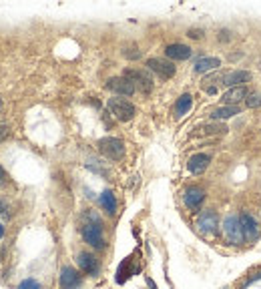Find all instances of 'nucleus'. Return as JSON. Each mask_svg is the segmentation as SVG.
<instances>
[{"label": "nucleus", "mask_w": 261, "mask_h": 289, "mask_svg": "<svg viewBox=\"0 0 261 289\" xmlns=\"http://www.w3.org/2000/svg\"><path fill=\"white\" fill-rule=\"evenodd\" d=\"M83 239L92 247V249H102L104 247V233H102V221L96 213L88 211L85 213V223L81 227Z\"/></svg>", "instance_id": "nucleus-1"}, {"label": "nucleus", "mask_w": 261, "mask_h": 289, "mask_svg": "<svg viewBox=\"0 0 261 289\" xmlns=\"http://www.w3.org/2000/svg\"><path fill=\"white\" fill-rule=\"evenodd\" d=\"M96 147H98V153L102 157H107L111 161H119L125 155V143L121 139H117V137H104V139H100L96 143Z\"/></svg>", "instance_id": "nucleus-2"}, {"label": "nucleus", "mask_w": 261, "mask_h": 289, "mask_svg": "<svg viewBox=\"0 0 261 289\" xmlns=\"http://www.w3.org/2000/svg\"><path fill=\"white\" fill-rule=\"evenodd\" d=\"M223 237L231 245H241L243 243L245 235H243V227H241L239 217H235V215L225 217V221H223Z\"/></svg>", "instance_id": "nucleus-3"}, {"label": "nucleus", "mask_w": 261, "mask_h": 289, "mask_svg": "<svg viewBox=\"0 0 261 289\" xmlns=\"http://www.w3.org/2000/svg\"><path fill=\"white\" fill-rule=\"evenodd\" d=\"M107 107H109L111 115H113L117 121H123V123L131 121V119L137 115L135 105H131V103H129V101H125V99H119V96H117V99H109Z\"/></svg>", "instance_id": "nucleus-4"}, {"label": "nucleus", "mask_w": 261, "mask_h": 289, "mask_svg": "<svg viewBox=\"0 0 261 289\" xmlns=\"http://www.w3.org/2000/svg\"><path fill=\"white\" fill-rule=\"evenodd\" d=\"M123 76H127V78L135 84V88H139V90L145 92V94L153 90V78H151V74H149L147 71H141V69H129V71H125Z\"/></svg>", "instance_id": "nucleus-5"}, {"label": "nucleus", "mask_w": 261, "mask_h": 289, "mask_svg": "<svg viewBox=\"0 0 261 289\" xmlns=\"http://www.w3.org/2000/svg\"><path fill=\"white\" fill-rule=\"evenodd\" d=\"M197 229L199 233L203 235H215L217 229H219V217L215 211H203L199 217H197Z\"/></svg>", "instance_id": "nucleus-6"}, {"label": "nucleus", "mask_w": 261, "mask_h": 289, "mask_svg": "<svg viewBox=\"0 0 261 289\" xmlns=\"http://www.w3.org/2000/svg\"><path fill=\"white\" fill-rule=\"evenodd\" d=\"M147 67H149V71L157 72L161 78H171V76H175V71H177L175 65L171 61H165V59H149Z\"/></svg>", "instance_id": "nucleus-7"}, {"label": "nucleus", "mask_w": 261, "mask_h": 289, "mask_svg": "<svg viewBox=\"0 0 261 289\" xmlns=\"http://www.w3.org/2000/svg\"><path fill=\"white\" fill-rule=\"evenodd\" d=\"M107 88L117 92V94H125V96H131L137 90L135 84L127 76H113V78H109L107 80Z\"/></svg>", "instance_id": "nucleus-8"}, {"label": "nucleus", "mask_w": 261, "mask_h": 289, "mask_svg": "<svg viewBox=\"0 0 261 289\" xmlns=\"http://www.w3.org/2000/svg\"><path fill=\"white\" fill-rule=\"evenodd\" d=\"M251 80V72L249 71H229L225 74H221V84L235 88V86H243V82Z\"/></svg>", "instance_id": "nucleus-9"}, {"label": "nucleus", "mask_w": 261, "mask_h": 289, "mask_svg": "<svg viewBox=\"0 0 261 289\" xmlns=\"http://www.w3.org/2000/svg\"><path fill=\"white\" fill-rule=\"evenodd\" d=\"M203 199H205V191H203L201 187H195V185H193V187H187L185 193H183L185 205H187L189 209H193V211H197V209L201 207Z\"/></svg>", "instance_id": "nucleus-10"}, {"label": "nucleus", "mask_w": 261, "mask_h": 289, "mask_svg": "<svg viewBox=\"0 0 261 289\" xmlns=\"http://www.w3.org/2000/svg\"><path fill=\"white\" fill-rule=\"evenodd\" d=\"M241 221V227H243V235L247 241H255L259 237V225H257V219L251 215V213H241L239 217Z\"/></svg>", "instance_id": "nucleus-11"}, {"label": "nucleus", "mask_w": 261, "mask_h": 289, "mask_svg": "<svg viewBox=\"0 0 261 289\" xmlns=\"http://www.w3.org/2000/svg\"><path fill=\"white\" fill-rule=\"evenodd\" d=\"M81 285V275L75 267L65 265L61 271V289H77Z\"/></svg>", "instance_id": "nucleus-12"}, {"label": "nucleus", "mask_w": 261, "mask_h": 289, "mask_svg": "<svg viewBox=\"0 0 261 289\" xmlns=\"http://www.w3.org/2000/svg\"><path fill=\"white\" fill-rule=\"evenodd\" d=\"M77 263H79V267H81L87 275H98V259H96L94 255L83 251V253H79Z\"/></svg>", "instance_id": "nucleus-13"}, {"label": "nucleus", "mask_w": 261, "mask_h": 289, "mask_svg": "<svg viewBox=\"0 0 261 289\" xmlns=\"http://www.w3.org/2000/svg\"><path fill=\"white\" fill-rule=\"evenodd\" d=\"M209 163H211V157L205 155V153H197V155H193V157L187 161V169H189L193 175H201V173L209 167Z\"/></svg>", "instance_id": "nucleus-14"}, {"label": "nucleus", "mask_w": 261, "mask_h": 289, "mask_svg": "<svg viewBox=\"0 0 261 289\" xmlns=\"http://www.w3.org/2000/svg\"><path fill=\"white\" fill-rule=\"evenodd\" d=\"M165 55L171 61H187L191 57V48L185 46V44H169L165 48Z\"/></svg>", "instance_id": "nucleus-15"}, {"label": "nucleus", "mask_w": 261, "mask_h": 289, "mask_svg": "<svg viewBox=\"0 0 261 289\" xmlns=\"http://www.w3.org/2000/svg\"><path fill=\"white\" fill-rule=\"evenodd\" d=\"M245 96H247V88L245 86H235V88H229L225 94H223V103L229 107H237V103H241L243 99H245Z\"/></svg>", "instance_id": "nucleus-16"}, {"label": "nucleus", "mask_w": 261, "mask_h": 289, "mask_svg": "<svg viewBox=\"0 0 261 289\" xmlns=\"http://www.w3.org/2000/svg\"><path fill=\"white\" fill-rule=\"evenodd\" d=\"M219 67H221V61H219L217 57H203V59H199V61L195 63V72H197V74H205V72L215 71V69H219Z\"/></svg>", "instance_id": "nucleus-17"}, {"label": "nucleus", "mask_w": 261, "mask_h": 289, "mask_svg": "<svg viewBox=\"0 0 261 289\" xmlns=\"http://www.w3.org/2000/svg\"><path fill=\"white\" fill-rule=\"evenodd\" d=\"M100 207L107 211L109 215H115L117 213V199L113 195V191H102L100 193Z\"/></svg>", "instance_id": "nucleus-18"}, {"label": "nucleus", "mask_w": 261, "mask_h": 289, "mask_svg": "<svg viewBox=\"0 0 261 289\" xmlns=\"http://www.w3.org/2000/svg\"><path fill=\"white\" fill-rule=\"evenodd\" d=\"M241 113V109L239 107H219V109H215V111H211V119L213 121H225V119H231V117H235V115H239Z\"/></svg>", "instance_id": "nucleus-19"}, {"label": "nucleus", "mask_w": 261, "mask_h": 289, "mask_svg": "<svg viewBox=\"0 0 261 289\" xmlns=\"http://www.w3.org/2000/svg\"><path fill=\"white\" fill-rule=\"evenodd\" d=\"M191 107H193V96L191 94H183V96H179V101L175 103V115L183 117V115H187L191 111Z\"/></svg>", "instance_id": "nucleus-20"}, {"label": "nucleus", "mask_w": 261, "mask_h": 289, "mask_svg": "<svg viewBox=\"0 0 261 289\" xmlns=\"http://www.w3.org/2000/svg\"><path fill=\"white\" fill-rule=\"evenodd\" d=\"M199 133H203V135H221V133H225L227 129L223 127V125H203L201 129H197Z\"/></svg>", "instance_id": "nucleus-21"}, {"label": "nucleus", "mask_w": 261, "mask_h": 289, "mask_svg": "<svg viewBox=\"0 0 261 289\" xmlns=\"http://www.w3.org/2000/svg\"><path fill=\"white\" fill-rule=\"evenodd\" d=\"M245 101H247V107H249V109H259V107H261V94H259V92H253V94L247 96Z\"/></svg>", "instance_id": "nucleus-22"}, {"label": "nucleus", "mask_w": 261, "mask_h": 289, "mask_svg": "<svg viewBox=\"0 0 261 289\" xmlns=\"http://www.w3.org/2000/svg\"><path fill=\"white\" fill-rule=\"evenodd\" d=\"M18 289H42V285L36 281V279H32V277H28V279H24V281H20V285H18Z\"/></svg>", "instance_id": "nucleus-23"}, {"label": "nucleus", "mask_w": 261, "mask_h": 289, "mask_svg": "<svg viewBox=\"0 0 261 289\" xmlns=\"http://www.w3.org/2000/svg\"><path fill=\"white\" fill-rule=\"evenodd\" d=\"M8 133H10V129H8L6 125H0V143H2V141L8 137Z\"/></svg>", "instance_id": "nucleus-24"}, {"label": "nucleus", "mask_w": 261, "mask_h": 289, "mask_svg": "<svg viewBox=\"0 0 261 289\" xmlns=\"http://www.w3.org/2000/svg\"><path fill=\"white\" fill-rule=\"evenodd\" d=\"M4 181H6V171H4L2 167H0V185H2Z\"/></svg>", "instance_id": "nucleus-25"}, {"label": "nucleus", "mask_w": 261, "mask_h": 289, "mask_svg": "<svg viewBox=\"0 0 261 289\" xmlns=\"http://www.w3.org/2000/svg\"><path fill=\"white\" fill-rule=\"evenodd\" d=\"M189 36L191 38H201V30H189Z\"/></svg>", "instance_id": "nucleus-26"}, {"label": "nucleus", "mask_w": 261, "mask_h": 289, "mask_svg": "<svg viewBox=\"0 0 261 289\" xmlns=\"http://www.w3.org/2000/svg\"><path fill=\"white\" fill-rule=\"evenodd\" d=\"M147 285H149V289H157V285H155V281L151 277H147Z\"/></svg>", "instance_id": "nucleus-27"}, {"label": "nucleus", "mask_w": 261, "mask_h": 289, "mask_svg": "<svg viewBox=\"0 0 261 289\" xmlns=\"http://www.w3.org/2000/svg\"><path fill=\"white\" fill-rule=\"evenodd\" d=\"M2 237H4V227L0 225V239H2Z\"/></svg>", "instance_id": "nucleus-28"}, {"label": "nucleus", "mask_w": 261, "mask_h": 289, "mask_svg": "<svg viewBox=\"0 0 261 289\" xmlns=\"http://www.w3.org/2000/svg\"><path fill=\"white\" fill-rule=\"evenodd\" d=\"M4 209H6V205H4V203H0V213H4Z\"/></svg>", "instance_id": "nucleus-29"}, {"label": "nucleus", "mask_w": 261, "mask_h": 289, "mask_svg": "<svg viewBox=\"0 0 261 289\" xmlns=\"http://www.w3.org/2000/svg\"><path fill=\"white\" fill-rule=\"evenodd\" d=\"M0 107H2V99H0Z\"/></svg>", "instance_id": "nucleus-30"}, {"label": "nucleus", "mask_w": 261, "mask_h": 289, "mask_svg": "<svg viewBox=\"0 0 261 289\" xmlns=\"http://www.w3.org/2000/svg\"><path fill=\"white\" fill-rule=\"evenodd\" d=\"M223 289H225V287H223Z\"/></svg>", "instance_id": "nucleus-31"}]
</instances>
